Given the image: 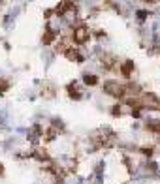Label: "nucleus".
<instances>
[{"label": "nucleus", "instance_id": "f257e3e1", "mask_svg": "<svg viewBox=\"0 0 160 184\" xmlns=\"http://www.w3.org/2000/svg\"><path fill=\"white\" fill-rule=\"evenodd\" d=\"M74 36H76V41H77V43H85V41H87V36H89V32H87V28H85V27H79V28H76Z\"/></svg>", "mask_w": 160, "mask_h": 184}]
</instances>
